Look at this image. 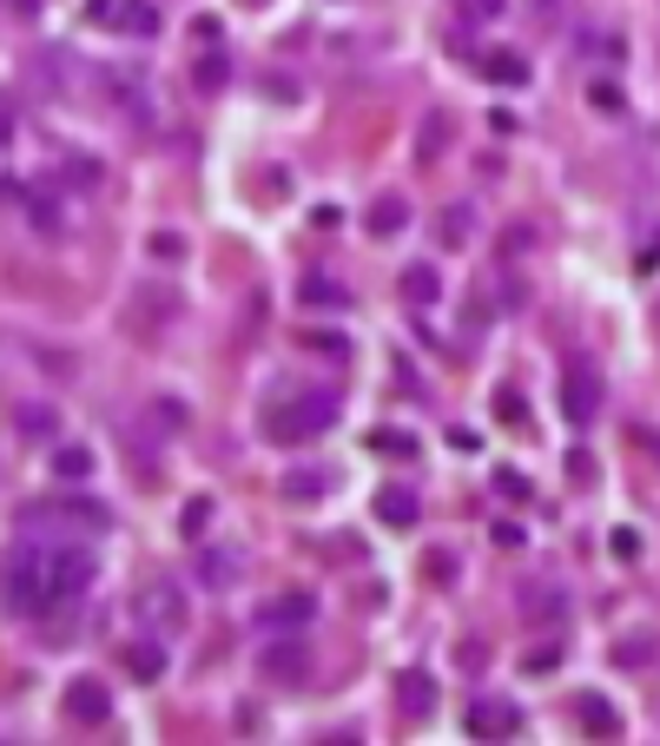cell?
<instances>
[{"label":"cell","instance_id":"obj_1","mask_svg":"<svg viewBox=\"0 0 660 746\" xmlns=\"http://www.w3.org/2000/svg\"><path fill=\"white\" fill-rule=\"evenodd\" d=\"M337 423V397H324V390H311V397H291V403H271L264 410V436L271 443H317L324 430Z\"/></svg>","mask_w":660,"mask_h":746},{"label":"cell","instance_id":"obj_2","mask_svg":"<svg viewBox=\"0 0 660 746\" xmlns=\"http://www.w3.org/2000/svg\"><path fill=\"white\" fill-rule=\"evenodd\" d=\"M93 555L86 549H46V595H40V615H66L86 588H93Z\"/></svg>","mask_w":660,"mask_h":746},{"label":"cell","instance_id":"obj_3","mask_svg":"<svg viewBox=\"0 0 660 746\" xmlns=\"http://www.w3.org/2000/svg\"><path fill=\"white\" fill-rule=\"evenodd\" d=\"M0 595L13 615H40V595H46V549L40 542H20L0 569Z\"/></svg>","mask_w":660,"mask_h":746},{"label":"cell","instance_id":"obj_4","mask_svg":"<svg viewBox=\"0 0 660 746\" xmlns=\"http://www.w3.org/2000/svg\"><path fill=\"white\" fill-rule=\"evenodd\" d=\"M602 403H608L602 364H588V357H569V364H562V417H569V430H588V423L602 417Z\"/></svg>","mask_w":660,"mask_h":746},{"label":"cell","instance_id":"obj_5","mask_svg":"<svg viewBox=\"0 0 660 746\" xmlns=\"http://www.w3.org/2000/svg\"><path fill=\"white\" fill-rule=\"evenodd\" d=\"M86 26L126 33V40H152L159 33V7L152 0H86Z\"/></svg>","mask_w":660,"mask_h":746},{"label":"cell","instance_id":"obj_6","mask_svg":"<svg viewBox=\"0 0 660 746\" xmlns=\"http://www.w3.org/2000/svg\"><path fill=\"white\" fill-rule=\"evenodd\" d=\"M258 668L271 681H304L311 674V648H304V628H271V641L258 648Z\"/></svg>","mask_w":660,"mask_h":746},{"label":"cell","instance_id":"obj_7","mask_svg":"<svg viewBox=\"0 0 660 746\" xmlns=\"http://www.w3.org/2000/svg\"><path fill=\"white\" fill-rule=\"evenodd\" d=\"M463 727H469V740H516V734H522V707H516V701L483 694V701H469Z\"/></svg>","mask_w":660,"mask_h":746},{"label":"cell","instance_id":"obj_8","mask_svg":"<svg viewBox=\"0 0 660 746\" xmlns=\"http://www.w3.org/2000/svg\"><path fill=\"white\" fill-rule=\"evenodd\" d=\"M139 621H145V635H178L185 595H178L172 582H145V588H139Z\"/></svg>","mask_w":660,"mask_h":746},{"label":"cell","instance_id":"obj_9","mask_svg":"<svg viewBox=\"0 0 660 746\" xmlns=\"http://www.w3.org/2000/svg\"><path fill=\"white\" fill-rule=\"evenodd\" d=\"M93 79L112 93V106H119L126 119H152V86H145L139 73H126V66H99Z\"/></svg>","mask_w":660,"mask_h":746},{"label":"cell","instance_id":"obj_10","mask_svg":"<svg viewBox=\"0 0 660 746\" xmlns=\"http://www.w3.org/2000/svg\"><path fill=\"white\" fill-rule=\"evenodd\" d=\"M59 707H66V721H79V727H99V721L112 714V694H106V688L86 674V681H66V701H59Z\"/></svg>","mask_w":660,"mask_h":746},{"label":"cell","instance_id":"obj_11","mask_svg":"<svg viewBox=\"0 0 660 746\" xmlns=\"http://www.w3.org/2000/svg\"><path fill=\"white\" fill-rule=\"evenodd\" d=\"M522 615L542 621V628L569 621V588H562V582H529V588H522Z\"/></svg>","mask_w":660,"mask_h":746},{"label":"cell","instance_id":"obj_12","mask_svg":"<svg viewBox=\"0 0 660 746\" xmlns=\"http://www.w3.org/2000/svg\"><path fill=\"white\" fill-rule=\"evenodd\" d=\"M311 615H317V602L304 588H291V595H271L258 608V628H311Z\"/></svg>","mask_w":660,"mask_h":746},{"label":"cell","instance_id":"obj_13","mask_svg":"<svg viewBox=\"0 0 660 746\" xmlns=\"http://www.w3.org/2000/svg\"><path fill=\"white\" fill-rule=\"evenodd\" d=\"M297 304H304V311H344L350 291H344L337 278H324V271H304V278H297Z\"/></svg>","mask_w":660,"mask_h":746},{"label":"cell","instance_id":"obj_14","mask_svg":"<svg viewBox=\"0 0 660 746\" xmlns=\"http://www.w3.org/2000/svg\"><path fill=\"white\" fill-rule=\"evenodd\" d=\"M245 575V555H231V549H198V588H231Z\"/></svg>","mask_w":660,"mask_h":746},{"label":"cell","instance_id":"obj_15","mask_svg":"<svg viewBox=\"0 0 660 746\" xmlns=\"http://www.w3.org/2000/svg\"><path fill=\"white\" fill-rule=\"evenodd\" d=\"M483 79H496V86H522V79H529V60L509 53V46H489V53H483Z\"/></svg>","mask_w":660,"mask_h":746},{"label":"cell","instance_id":"obj_16","mask_svg":"<svg viewBox=\"0 0 660 746\" xmlns=\"http://www.w3.org/2000/svg\"><path fill=\"white\" fill-rule=\"evenodd\" d=\"M377 516H383L390 529H416V516H423V502H416L410 489H397V483H390V489L377 496Z\"/></svg>","mask_w":660,"mask_h":746},{"label":"cell","instance_id":"obj_17","mask_svg":"<svg viewBox=\"0 0 660 746\" xmlns=\"http://www.w3.org/2000/svg\"><path fill=\"white\" fill-rule=\"evenodd\" d=\"M575 714H582V727H588L595 740H615V734H621V714H615L602 694H582V701H575Z\"/></svg>","mask_w":660,"mask_h":746},{"label":"cell","instance_id":"obj_18","mask_svg":"<svg viewBox=\"0 0 660 746\" xmlns=\"http://www.w3.org/2000/svg\"><path fill=\"white\" fill-rule=\"evenodd\" d=\"M225 79H231V60L212 46V53H198V66H192V86L198 93H225Z\"/></svg>","mask_w":660,"mask_h":746},{"label":"cell","instance_id":"obj_19","mask_svg":"<svg viewBox=\"0 0 660 746\" xmlns=\"http://www.w3.org/2000/svg\"><path fill=\"white\" fill-rule=\"evenodd\" d=\"M397 291H403L410 304H436V291H443V278H436L430 264H410V271L397 278Z\"/></svg>","mask_w":660,"mask_h":746},{"label":"cell","instance_id":"obj_20","mask_svg":"<svg viewBox=\"0 0 660 746\" xmlns=\"http://www.w3.org/2000/svg\"><path fill=\"white\" fill-rule=\"evenodd\" d=\"M126 668H132L139 681H159V674H165V648H159V641H132V648H126Z\"/></svg>","mask_w":660,"mask_h":746},{"label":"cell","instance_id":"obj_21","mask_svg":"<svg viewBox=\"0 0 660 746\" xmlns=\"http://www.w3.org/2000/svg\"><path fill=\"white\" fill-rule=\"evenodd\" d=\"M403 707H410L416 721H430V707H436V688H430V674H403Z\"/></svg>","mask_w":660,"mask_h":746},{"label":"cell","instance_id":"obj_22","mask_svg":"<svg viewBox=\"0 0 660 746\" xmlns=\"http://www.w3.org/2000/svg\"><path fill=\"white\" fill-rule=\"evenodd\" d=\"M53 476H59V483H86V476H93V450H59V456H53Z\"/></svg>","mask_w":660,"mask_h":746},{"label":"cell","instance_id":"obj_23","mask_svg":"<svg viewBox=\"0 0 660 746\" xmlns=\"http://www.w3.org/2000/svg\"><path fill=\"white\" fill-rule=\"evenodd\" d=\"M370 231H377V238L403 231V198H377V212H370Z\"/></svg>","mask_w":660,"mask_h":746},{"label":"cell","instance_id":"obj_24","mask_svg":"<svg viewBox=\"0 0 660 746\" xmlns=\"http://www.w3.org/2000/svg\"><path fill=\"white\" fill-rule=\"evenodd\" d=\"M648 661H654V635H635L615 648V668H648Z\"/></svg>","mask_w":660,"mask_h":746},{"label":"cell","instance_id":"obj_25","mask_svg":"<svg viewBox=\"0 0 660 746\" xmlns=\"http://www.w3.org/2000/svg\"><path fill=\"white\" fill-rule=\"evenodd\" d=\"M502 7H509V0H456V13H463V20H476V26L502 20Z\"/></svg>","mask_w":660,"mask_h":746},{"label":"cell","instance_id":"obj_26","mask_svg":"<svg viewBox=\"0 0 660 746\" xmlns=\"http://www.w3.org/2000/svg\"><path fill=\"white\" fill-rule=\"evenodd\" d=\"M588 106H595L602 119H615V112H621V93H615L608 79H595V86H588Z\"/></svg>","mask_w":660,"mask_h":746},{"label":"cell","instance_id":"obj_27","mask_svg":"<svg viewBox=\"0 0 660 746\" xmlns=\"http://www.w3.org/2000/svg\"><path fill=\"white\" fill-rule=\"evenodd\" d=\"M469 231H476V218H469V205H450V218H443V238H450V245H463Z\"/></svg>","mask_w":660,"mask_h":746},{"label":"cell","instance_id":"obj_28","mask_svg":"<svg viewBox=\"0 0 660 746\" xmlns=\"http://www.w3.org/2000/svg\"><path fill=\"white\" fill-rule=\"evenodd\" d=\"M53 430H59V423H53V410H33V403L20 410V436H53Z\"/></svg>","mask_w":660,"mask_h":746},{"label":"cell","instance_id":"obj_29","mask_svg":"<svg viewBox=\"0 0 660 746\" xmlns=\"http://www.w3.org/2000/svg\"><path fill=\"white\" fill-rule=\"evenodd\" d=\"M496 410H502V423L516 430V423H529V403L516 397V390H496Z\"/></svg>","mask_w":660,"mask_h":746},{"label":"cell","instance_id":"obj_30","mask_svg":"<svg viewBox=\"0 0 660 746\" xmlns=\"http://www.w3.org/2000/svg\"><path fill=\"white\" fill-rule=\"evenodd\" d=\"M66 179H73V185H99V165H86L79 152H66Z\"/></svg>","mask_w":660,"mask_h":746},{"label":"cell","instance_id":"obj_31","mask_svg":"<svg viewBox=\"0 0 660 746\" xmlns=\"http://www.w3.org/2000/svg\"><path fill=\"white\" fill-rule=\"evenodd\" d=\"M496 489H502V496H516V502H529V483H522L516 469H496Z\"/></svg>","mask_w":660,"mask_h":746},{"label":"cell","instance_id":"obj_32","mask_svg":"<svg viewBox=\"0 0 660 746\" xmlns=\"http://www.w3.org/2000/svg\"><path fill=\"white\" fill-rule=\"evenodd\" d=\"M205 522H212V502H185V536H192V542H198Z\"/></svg>","mask_w":660,"mask_h":746},{"label":"cell","instance_id":"obj_33","mask_svg":"<svg viewBox=\"0 0 660 746\" xmlns=\"http://www.w3.org/2000/svg\"><path fill=\"white\" fill-rule=\"evenodd\" d=\"M26 218H33V225H46V231L59 225V212H53V198H40V192H33V212H26Z\"/></svg>","mask_w":660,"mask_h":746},{"label":"cell","instance_id":"obj_34","mask_svg":"<svg viewBox=\"0 0 660 746\" xmlns=\"http://www.w3.org/2000/svg\"><path fill=\"white\" fill-rule=\"evenodd\" d=\"M615 555L635 562V555H641V536H635V529H615Z\"/></svg>","mask_w":660,"mask_h":746},{"label":"cell","instance_id":"obj_35","mask_svg":"<svg viewBox=\"0 0 660 746\" xmlns=\"http://www.w3.org/2000/svg\"><path fill=\"white\" fill-rule=\"evenodd\" d=\"M569 476H575V483H595V456L575 450V456H569Z\"/></svg>","mask_w":660,"mask_h":746},{"label":"cell","instance_id":"obj_36","mask_svg":"<svg viewBox=\"0 0 660 746\" xmlns=\"http://www.w3.org/2000/svg\"><path fill=\"white\" fill-rule=\"evenodd\" d=\"M7 132H13V106L0 99V145H7Z\"/></svg>","mask_w":660,"mask_h":746},{"label":"cell","instance_id":"obj_37","mask_svg":"<svg viewBox=\"0 0 660 746\" xmlns=\"http://www.w3.org/2000/svg\"><path fill=\"white\" fill-rule=\"evenodd\" d=\"M251 7H264V0H251Z\"/></svg>","mask_w":660,"mask_h":746}]
</instances>
